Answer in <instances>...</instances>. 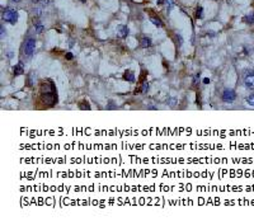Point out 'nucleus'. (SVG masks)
Here are the masks:
<instances>
[{
  "label": "nucleus",
  "instance_id": "nucleus-8",
  "mask_svg": "<svg viewBox=\"0 0 254 221\" xmlns=\"http://www.w3.org/2000/svg\"><path fill=\"white\" fill-rule=\"evenodd\" d=\"M123 79L127 81H130V83H134L135 81V74L131 71V70H127V71H125V74H123Z\"/></svg>",
  "mask_w": 254,
  "mask_h": 221
},
{
  "label": "nucleus",
  "instance_id": "nucleus-12",
  "mask_svg": "<svg viewBox=\"0 0 254 221\" xmlns=\"http://www.w3.org/2000/svg\"><path fill=\"white\" fill-rule=\"evenodd\" d=\"M150 21H151V23H153V24H154L155 27H159V28L163 27L162 21L159 19V18H156V17H151V18H150Z\"/></svg>",
  "mask_w": 254,
  "mask_h": 221
},
{
  "label": "nucleus",
  "instance_id": "nucleus-18",
  "mask_svg": "<svg viewBox=\"0 0 254 221\" xmlns=\"http://www.w3.org/2000/svg\"><path fill=\"white\" fill-rule=\"evenodd\" d=\"M80 108L81 109H90V106H89L87 102H81L80 103Z\"/></svg>",
  "mask_w": 254,
  "mask_h": 221
},
{
  "label": "nucleus",
  "instance_id": "nucleus-1",
  "mask_svg": "<svg viewBox=\"0 0 254 221\" xmlns=\"http://www.w3.org/2000/svg\"><path fill=\"white\" fill-rule=\"evenodd\" d=\"M40 98L46 107H52L55 103H57V92L51 80L42 81L40 87Z\"/></svg>",
  "mask_w": 254,
  "mask_h": 221
},
{
  "label": "nucleus",
  "instance_id": "nucleus-3",
  "mask_svg": "<svg viewBox=\"0 0 254 221\" xmlns=\"http://www.w3.org/2000/svg\"><path fill=\"white\" fill-rule=\"evenodd\" d=\"M3 19L8 23H10V24H15L18 22V10L12 8L3 9Z\"/></svg>",
  "mask_w": 254,
  "mask_h": 221
},
{
  "label": "nucleus",
  "instance_id": "nucleus-2",
  "mask_svg": "<svg viewBox=\"0 0 254 221\" xmlns=\"http://www.w3.org/2000/svg\"><path fill=\"white\" fill-rule=\"evenodd\" d=\"M36 48V40L33 37H28L24 41V45H23V55H24L26 59H31L33 56Z\"/></svg>",
  "mask_w": 254,
  "mask_h": 221
},
{
  "label": "nucleus",
  "instance_id": "nucleus-7",
  "mask_svg": "<svg viewBox=\"0 0 254 221\" xmlns=\"http://www.w3.org/2000/svg\"><path fill=\"white\" fill-rule=\"evenodd\" d=\"M151 45H153V42H151V38H150V37L144 36L140 40V46H141V47H145V48H148V47H150Z\"/></svg>",
  "mask_w": 254,
  "mask_h": 221
},
{
  "label": "nucleus",
  "instance_id": "nucleus-19",
  "mask_svg": "<svg viewBox=\"0 0 254 221\" xmlns=\"http://www.w3.org/2000/svg\"><path fill=\"white\" fill-rule=\"evenodd\" d=\"M0 31H1V32H0V35H1V37H4V35H5V28H4L3 24L0 26Z\"/></svg>",
  "mask_w": 254,
  "mask_h": 221
},
{
  "label": "nucleus",
  "instance_id": "nucleus-13",
  "mask_svg": "<svg viewBox=\"0 0 254 221\" xmlns=\"http://www.w3.org/2000/svg\"><path fill=\"white\" fill-rule=\"evenodd\" d=\"M42 10H43V7H42V5H37V7L33 9L35 15H36V17H41V15H42Z\"/></svg>",
  "mask_w": 254,
  "mask_h": 221
},
{
  "label": "nucleus",
  "instance_id": "nucleus-9",
  "mask_svg": "<svg viewBox=\"0 0 254 221\" xmlns=\"http://www.w3.org/2000/svg\"><path fill=\"white\" fill-rule=\"evenodd\" d=\"M117 29H118L121 37H127V36H128V33H130V29H128V27H127V26H118Z\"/></svg>",
  "mask_w": 254,
  "mask_h": 221
},
{
  "label": "nucleus",
  "instance_id": "nucleus-25",
  "mask_svg": "<svg viewBox=\"0 0 254 221\" xmlns=\"http://www.w3.org/2000/svg\"><path fill=\"white\" fill-rule=\"evenodd\" d=\"M80 1H83V3H87V0H80Z\"/></svg>",
  "mask_w": 254,
  "mask_h": 221
},
{
  "label": "nucleus",
  "instance_id": "nucleus-10",
  "mask_svg": "<svg viewBox=\"0 0 254 221\" xmlns=\"http://www.w3.org/2000/svg\"><path fill=\"white\" fill-rule=\"evenodd\" d=\"M33 27L36 29V33H42V32L45 31V27H43V24H42V22H40V21H35L33 22Z\"/></svg>",
  "mask_w": 254,
  "mask_h": 221
},
{
  "label": "nucleus",
  "instance_id": "nucleus-21",
  "mask_svg": "<svg viewBox=\"0 0 254 221\" xmlns=\"http://www.w3.org/2000/svg\"><path fill=\"white\" fill-rule=\"evenodd\" d=\"M31 1L33 3V4H36V5H40V4H41V0H31Z\"/></svg>",
  "mask_w": 254,
  "mask_h": 221
},
{
  "label": "nucleus",
  "instance_id": "nucleus-15",
  "mask_svg": "<svg viewBox=\"0 0 254 221\" xmlns=\"http://www.w3.org/2000/svg\"><path fill=\"white\" fill-rule=\"evenodd\" d=\"M148 90H149V83L148 81H144L142 85H141V93L145 94V93H148Z\"/></svg>",
  "mask_w": 254,
  "mask_h": 221
},
{
  "label": "nucleus",
  "instance_id": "nucleus-22",
  "mask_svg": "<svg viewBox=\"0 0 254 221\" xmlns=\"http://www.w3.org/2000/svg\"><path fill=\"white\" fill-rule=\"evenodd\" d=\"M66 59H68V60H71V59H73V55L70 54V52H69V54H66Z\"/></svg>",
  "mask_w": 254,
  "mask_h": 221
},
{
  "label": "nucleus",
  "instance_id": "nucleus-6",
  "mask_svg": "<svg viewBox=\"0 0 254 221\" xmlns=\"http://www.w3.org/2000/svg\"><path fill=\"white\" fill-rule=\"evenodd\" d=\"M13 71H14V75L15 76H18V75H22L23 73H24V66H23V62L21 61L19 64H17L13 68Z\"/></svg>",
  "mask_w": 254,
  "mask_h": 221
},
{
  "label": "nucleus",
  "instance_id": "nucleus-4",
  "mask_svg": "<svg viewBox=\"0 0 254 221\" xmlns=\"http://www.w3.org/2000/svg\"><path fill=\"white\" fill-rule=\"evenodd\" d=\"M236 98V93H235L233 89H225L224 93H222V101L226 102V103H231L235 101Z\"/></svg>",
  "mask_w": 254,
  "mask_h": 221
},
{
  "label": "nucleus",
  "instance_id": "nucleus-5",
  "mask_svg": "<svg viewBox=\"0 0 254 221\" xmlns=\"http://www.w3.org/2000/svg\"><path fill=\"white\" fill-rule=\"evenodd\" d=\"M244 83H245V85L247 88L249 89H254V74H249L245 76V80H244Z\"/></svg>",
  "mask_w": 254,
  "mask_h": 221
},
{
  "label": "nucleus",
  "instance_id": "nucleus-20",
  "mask_svg": "<svg viewBox=\"0 0 254 221\" xmlns=\"http://www.w3.org/2000/svg\"><path fill=\"white\" fill-rule=\"evenodd\" d=\"M168 0H158V4L159 5H163V4H167Z\"/></svg>",
  "mask_w": 254,
  "mask_h": 221
},
{
  "label": "nucleus",
  "instance_id": "nucleus-23",
  "mask_svg": "<svg viewBox=\"0 0 254 221\" xmlns=\"http://www.w3.org/2000/svg\"><path fill=\"white\" fill-rule=\"evenodd\" d=\"M208 83H210V79L205 78V79H203V84H208Z\"/></svg>",
  "mask_w": 254,
  "mask_h": 221
},
{
  "label": "nucleus",
  "instance_id": "nucleus-16",
  "mask_svg": "<svg viewBox=\"0 0 254 221\" xmlns=\"http://www.w3.org/2000/svg\"><path fill=\"white\" fill-rule=\"evenodd\" d=\"M174 5H175L174 0H168V1H167V10H168V12H170L172 9L174 8Z\"/></svg>",
  "mask_w": 254,
  "mask_h": 221
},
{
  "label": "nucleus",
  "instance_id": "nucleus-11",
  "mask_svg": "<svg viewBox=\"0 0 254 221\" xmlns=\"http://www.w3.org/2000/svg\"><path fill=\"white\" fill-rule=\"evenodd\" d=\"M243 22L247 23V24H253L254 23V14H249V15H245L243 18Z\"/></svg>",
  "mask_w": 254,
  "mask_h": 221
},
{
  "label": "nucleus",
  "instance_id": "nucleus-14",
  "mask_svg": "<svg viewBox=\"0 0 254 221\" xmlns=\"http://www.w3.org/2000/svg\"><path fill=\"white\" fill-rule=\"evenodd\" d=\"M202 17H203V9H202V7H197V9H196V18L201 19Z\"/></svg>",
  "mask_w": 254,
  "mask_h": 221
},
{
  "label": "nucleus",
  "instance_id": "nucleus-17",
  "mask_svg": "<svg viewBox=\"0 0 254 221\" xmlns=\"http://www.w3.org/2000/svg\"><path fill=\"white\" fill-rule=\"evenodd\" d=\"M247 103L249 106H253L254 107V94H252V95H249L247 98Z\"/></svg>",
  "mask_w": 254,
  "mask_h": 221
},
{
  "label": "nucleus",
  "instance_id": "nucleus-24",
  "mask_svg": "<svg viewBox=\"0 0 254 221\" xmlns=\"http://www.w3.org/2000/svg\"><path fill=\"white\" fill-rule=\"evenodd\" d=\"M10 1H12V3H19L21 0H10Z\"/></svg>",
  "mask_w": 254,
  "mask_h": 221
}]
</instances>
